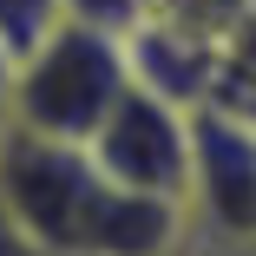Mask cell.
Masks as SVG:
<instances>
[{
	"mask_svg": "<svg viewBox=\"0 0 256 256\" xmlns=\"http://www.w3.org/2000/svg\"><path fill=\"white\" fill-rule=\"evenodd\" d=\"M0 256H40V250L14 230V217H7V210H0Z\"/></svg>",
	"mask_w": 256,
	"mask_h": 256,
	"instance_id": "cell-11",
	"label": "cell"
},
{
	"mask_svg": "<svg viewBox=\"0 0 256 256\" xmlns=\"http://www.w3.org/2000/svg\"><path fill=\"white\" fill-rule=\"evenodd\" d=\"M125 86H132V66L118 33L53 20L40 40L14 53V132L86 144L125 98Z\"/></svg>",
	"mask_w": 256,
	"mask_h": 256,
	"instance_id": "cell-2",
	"label": "cell"
},
{
	"mask_svg": "<svg viewBox=\"0 0 256 256\" xmlns=\"http://www.w3.org/2000/svg\"><path fill=\"white\" fill-rule=\"evenodd\" d=\"M190 256H256V125L230 106L190 112Z\"/></svg>",
	"mask_w": 256,
	"mask_h": 256,
	"instance_id": "cell-3",
	"label": "cell"
},
{
	"mask_svg": "<svg viewBox=\"0 0 256 256\" xmlns=\"http://www.w3.org/2000/svg\"><path fill=\"white\" fill-rule=\"evenodd\" d=\"M236 112H243V118H250V125H256V98H250V106H236Z\"/></svg>",
	"mask_w": 256,
	"mask_h": 256,
	"instance_id": "cell-12",
	"label": "cell"
},
{
	"mask_svg": "<svg viewBox=\"0 0 256 256\" xmlns=\"http://www.w3.org/2000/svg\"><path fill=\"white\" fill-rule=\"evenodd\" d=\"M250 7H256V0H250Z\"/></svg>",
	"mask_w": 256,
	"mask_h": 256,
	"instance_id": "cell-13",
	"label": "cell"
},
{
	"mask_svg": "<svg viewBox=\"0 0 256 256\" xmlns=\"http://www.w3.org/2000/svg\"><path fill=\"white\" fill-rule=\"evenodd\" d=\"M92 164L106 171L112 184L125 190H144V197H164V204H184V178H190V112L171 106V98L144 92V86H125V98L106 112L86 138Z\"/></svg>",
	"mask_w": 256,
	"mask_h": 256,
	"instance_id": "cell-4",
	"label": "cell"
},
{
	"mask_svg": "<svg viewBox=\"0 0 256 256\" xmlns=\"http://www.w3.org/2000/svg\"><path fill=\"white\" fill-rule=\"evenodd\" d=\"M60 20H79V26H98V33H132L144 20V0H60Z\"/></svg>",
	"mask_w": 256,
	"mask_h": 256,
	"instance_id": "cell-9",
	"label": "cell"
},
{
	"mask_svg": "<svg viewBox=\"0 0 256 256\" xmlns=\"http://www.w3.org/2000/svg\"><path fill=\"white\" fill-rule=\"evenodd\" d=\"M53 20H60V0H0V46L20 53V46L40 40Z\"/></svg>",
	"mask_w": 256,
	"mask_h": 256,
	"instance_id": "cell-8",
	"label": "cell"
},
{
	"mask_svg": "<svg viewBox=\"0 0 256 256\" xmlns=\"http://www.w3.org/2000/svg\"><path fill=\"white\" fill-rule=\"evenodd\" d=\"M14 132V53L0 46V138Z\"/></svg>",
	"mask_w": 256,
	"mask_h": 256,
	"instance_id": "cell-10",
	"label": "cell"
},
{
	"mask_svg": "<svg viewBox=\"0 0 256 256\" xmlns=\"http://www.w3.org/2000/svg\"><path fill=\"white\" fill-rule=\"evenodd\" d=\"M125 66H132V86L171 98L184 112L217 98V46L210 40H190V33H171V26H132Z\"/></svg>",
	"mask_w": 256,
	"mask_h": 256,
	"instance_id": "cell-5",
	"label": "cell"
},
{
	"mask_svg": "<svg viewBox=\"0 0 256 256\" xmlns=\"http://www.w3.org/2000/svg\"><path fill=\"white\" fill-rule=\"evenodd\" d=\"M250 0H144V20L138 26H171V33H190V40H224L236 20H243Z\"/></svg>",
	"mask_w": 256,
	"mask_h": 256,
	"instance_id": "cell-6",
	"label": "cell"
},
{
	"mask_svg": "<svg viewBox=\"0 0 256 256\" xmlns=\"http://www.w3.org/2000/svg\"><path fill=\"white\" fill-rule=\"evenodd\" d=\"M0 210L40 256H190L184 204L112 184L86 144L7 132Z\"/></svg>",
	"mask_w": 256,
	"mask_h": 256,
	"instance_id": "cell-1",
	"label": "cell"
},
{
	"mask_svg": "<svg viewBox=\"0 0 256 256\" xmlns=\"http://www.w3.org/2000/svg\"><path fill=\"white\" fill-rule=\"evenodd\" d=\"M256 98V7H243V20L217 40V98L210 106H250Z\"/></svg>",
	"mask_w": 256,
	"mask_h": 256,
	"instance_id": "cell-7",
	"label": "cell"
}]
</instances>
